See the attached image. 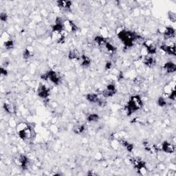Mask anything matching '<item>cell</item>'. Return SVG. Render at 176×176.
Masks as SVG:
<instances>
[{
    "label": "cell",
    "mask_w": 176,
    "mask_h": 176,
    "mask_svg": "<svg viewBox=\"0 0 176 176\" xmlns=\"http://www.w3.org/2000/svg\"><path fill=\"white\" fill-rule=\"evenodd\" d=\"M85 130V127L84 125H80V124H77L73 127L72 130L75 133L81 134L84 132Z\"/></svg>",
    "instance_id": "obj_17"
},
{
    "label": "cell",
    "mask_w": 176,
    "mask_h": 176,
    "mask_svg": "<svg viewBox=\"0 0 176 176\" xmlns=\"http://www.w3.org/2000/svg\"><path fill=\"white\" fill-rule=\"evenodd\" d=\"M169 18V19H170L171 21H172L173 23H175L176 21V14L175 13H174V12L170 11L169 12V14H168Z\"/></svg>",
    "instance_id": "obj_26"
},
{
    "label": "cell",
    "mask_w": 176,
    "mask_h": 176,
    "mask_svg": "<svg viewBox=\"0 0 176 176\" xmlns=\"http://www.w3.org/2000/svg\"><path fill=\"white\" fill-rule=\"evenodd\" d=\"M4 108L5 111L8 112V114H15L16 112L15 106L11 103H5L4 105Z\"/></svg>",
    "instance_id": "obj_15"
},
{
    "label": "cell",
    "mask_w": 176,
    "mask_h": 176,
    "mask_svg": "<svg viewBox=\"0 0 176 176\" xmlns=\"http://www.w3.org/2000/svg\"><path fill=\"white\" fill-rule=\"evenodd\" d=\"M63 29L68 33H74L77 30V27L70 20H65L63 23Z\"/></svg>",
    "instance_id": "obj_4"
},
{
    "label": "cell",
    "mask_w": 176,
    "mask_h": 176,
    "mask_svg": "<svg viewBox=\"0 0 176 176\" xmlns=\"http://www.w3.org/2000/svg\"><path fill=\"white\" fill-rule=\"evenodd\" d=\"M165 69L167 72L173 73L175 72L176 70V65L172 62H167L165 65Z\"/></svg>",
    "instance_id": "obj_14"
},
{
    "label": "cell",
    "mask_w": 176,
    "mask_h": 176,
    "mask_svg": "<svg viewBox=\"0 0 176 176\" xmlns=\"http://www.w3.org/2000/svg\"><path fill=\"white\" fill-rule=\"evenodd\" d=\"M28 127V125L26 123H23V122H21V123H18L16 126V131L18 133L19 132H21V131L24 130L25 129H26Z\"/></svg>",
    "instance_id": "obj_22"
},
{
    "label": "cell",
    "mask_w": 176,
    "mask_h": 176,
    "mask_svg": "<svg viewBox=\"0 0 176 176\" xmlns=\"http://www.w3.org/2000/svg\"><path fill=\"white\" fill-rule=\"evenodd\" d=\"M138 171L139 173L141 174V175H145L147 173V168H146L145 166L140 167V169H138Z\"/></svg>",
    "instance_id": "obj_29"
},
{
    "label": "cell",
    "mask_w": 176,
    "mask_h": 176,
    "mask_svg": "<svg viewBox=\"0 0 176 176\" xmlns=\"http://www.w3.org/2000/svg\"><path fill=\"white\" fill-rule=\"evenodd\" d=\"M158 105H160L161 107H163L166 105V104H167V102H166L165 99L164 98H162V97H160V98H159L158 99Z\"/></svg>",
    "instance_id": "obj_30"
},
{
    "label": "cell",
    "mask_w": 176,
    "mask_h": 176,
    "mask_svg": "<svg viewBox=\"0 0 176 176\" xmlns=\"http://www.w3.org/2000/svg\"><path fill=\"white\" fill-rule=\"evenodd\" d=\"M57 4L58 8L64 10H69L72 6L71 1H58Z\"/></svg>",
    "instance_id": "obj_13"
},
{
    "label": "cell",
    "mask_w": 176,
    "mask_h": 176,
    "mask_svg": "<svg viewBox=\"0 0 176 176\" xmlns=\"http://www.w3.org/2000/svg\"><path fill=\"white\" fill-rule=\"evenodd\" d=\"M68 57L71 60H79L80 58V56L78 50L74 49L70 50L69 54H68Z\"/></svg>",
    "instance_id": "obj_16"
},
{
    "label": "cell",
    "mask_w": 176,
    "mask_h": 176,
    "mask_svg": "<svg viewBox=\"0 0 176 176\" xmlns=\"http://www.w3.org/2000/svg\"><path fill=\"white\" fill-rule=\"evenodd\" d=\"M98 119H99V116L98 115L96 114H92L88 116V120L89 122H96L98 121Z\"/></svg>",
    "instance_id": "obj_23"
},
{
    "label": "cell",
    "mask_w": 176,
    "mask_h": 176,
    "mask_svg": "<svg viewBox=\"0 0 176 176\" xmlns=\"http://www.w3.org/2000/svg\"><path fill=\"white\" fill-rule=\"evenodd\" d=\"M46 32V28H45V26H39V28L37 29V34L38 35H42L43 34H45Z\"/></svg>",
    "instance_id": "obj_27"
},
{
    "label": "cell",
    "mask_w": 176,
    "mask_h": 176,
    "mask_svg": "<svg viewBox=\"0 0 176 176\" xmlns=\"http://www.w3.org/2000/svg\"><path fill=\"white\" fill-rule=\"evenodd\" d=\"M111 63L110 62H109V63H107L106 64V68L107 69H110V68H111Z\"/></svg>",
    "instance_id": "obj_34"
},
{
    "label": "cell",
    "mask_w": 176,
    "mask_h": 176,
    "mask_svg": "<svg viewBox=\"0 0 176 176\" xmlns=\"http://www.w3.org/2000/svg\"><path fill=\"white\" fill-rule=\"evenodd\" d=\"M37 94L39 97H41V98L43 99H46L50 95V90L46 85L43 84H40L39 86L38 90H37Z\"/></svg>",
    "instance_id": "obj_3"
},
{
    "label": "cell",
    "mask_w": 176,
    "mask_h": 176,
    "mask_svg": "<svg viewBox=\"0 0 176 176\" xmlns=\"http://www.w3.org/2000/svg\"><path fill=\"white\" fill-rule=\"evenodd\" d=\"M86 98L87 100H89L90 102H91V103H97V102L99 103L100 101L99 97H98V95L94 93L88 94L87 95Z\"/></svg>",
    "instance_id": "obj_18"
},
{
    "label": "cell",
    "mask_w": 176,
    "mask_h": 176,
    "mask_svg": "<svg viewBox=\"0 0 176 176\" xmlns=\"http://www.w3.org/2000/svg\"><path fill=\"white\" fill-rule=\"evenodd\" d=\"M7 71H6V69H4V68H1V76H6L7 75Z\"/></svg>",
    "instance_id": "obj_33"
},
{
    "label": "cell",
    "mask_w": 176,
    "mask_h": 176,
    "mask_svg": "<svg viewBox=\"0 0 176 176\" xmlns=\"http://www.w3.org/2000/svg\"><path fill=\"white\" fill-rule=\"evenodd\" d=\"M175 29L172 27H165L163 34L166 39H172L175 36Z\"/></svg>",
    "instance_id": "obj_12"
},
{
    "label": "cell",
    "mask_w": 176,
    "mask_h": 176,
    "mask_svg": "<svg viewBox=\"0 0 176 176\" xmlns=\"http://www.w3.org/2000/svg\"><path fill=\"white\" fill-rule=\"evenodd\" d=\"M80 61H81V65L85 67H88L90 65L91 61H90V58L87 56L86 55H83L80 56Z\"/></svg>",
    "instance_id": "obj_21"
},
{
    "label": "cell",
    "mask_w": 176,
    "mask_h": 176,
    "mask_svg": "<svg viewBox=\"0 0 176 176\" xmlns=\"http://www.w3.org/2000/svg\"><path fill=\"white\" fill-rule=\"evenodd\" d=\"M130 160L131 163H132V165L134 166V167L137 169H140V167L145 166V162H144L143 160H142L140 158H139V157H132V158Z\"/></svg>",
    "instance_id": "obj_10"
},
{
    "label": "cell",
    "mask_w": 176,
    "mask_h": 176,
    "mask_svg": "<svg viewBox=\"0 0 176 176\" xmlns=\"http://www.w3.org/2000/svg\"><path fill=\"white\" fill-rule=\"evenodd\" d=\"M47 74H48V80H50V81L52 82L54 84H58L60 81V78L55 72L50 70V71L47 72Z\"/></svg>",
    "instance_id": "obj_11"
},
{
    "label": "cell",
    "mask_w": 176,
    "mask_h": 176,
    "mask_svg": "<svg viewBox=\"0 0 176 176\" xmlns=\"http://www.w3.org/2000/svg\"><path fill=\"white\" fill-rule=\"evenodd\" d=\"M18 134H19L21 139H22L23 140H27L31 138L32 135H33V131H32L31 127L28 126L26 129L21 131V132H19Z\"/></svg>",
    "instance_id": "obj_5"
},
{
    "label": "cell",
    "mask_w": 176,
    "mask_h": 176,
    "mask_svg": "<svg viewBox=\"0 0 176 176\" xmlns=\"http://www.w3.org/2000/svg\"><path fill=\"white\" fill-rule=\"evenodd\" d=\"M100 34H101V37H103V38H107L109 35V32L107 31L106 27H102L101 29H100Z\"/></svg>",
    "instance_id": "obj_25"
},
{
    "label": "cell",
    "mask_w": 176,
    "mask_h": 176,
    "mask_svg": "<svg viewBox=\"0 0 176 176\" xmlns=\"http://www.w3.org/2000/svg\"><path fill=\"white\" fill-rule=\"evenodd\" d=\"M164 93L167 95H170L173 92L175 91V81H171L164 87Z\"/></svg>",
    "instance_id": "obj_9"
},
{
    "label": "cell",
    "mask_w": 176,
    "mask_h": 176,
    "mask_svg": "<svg viewBox=\"0 0 176 176\" xmlns=\"http://www.w3.org/2000/svg\"><path fill=\"white\" fill-rule=\"evenodd\" d=\"M143 63L144 64L148 67L153 66V65L155 64V59H154L152 56L147 55V56H145V58H144Z\"/></svg>",
    "instance_id": "obj_19"
},
{
    "label": "cell",
    "mask_w": 176,
    "mask_h": 176,
    "mask_svg": "<svg viewBox=\"0 0 176 176\" xmlns=\"http://www.w3.org/2000/svg\"><path fill=\"white\" fill-rule=\"evenodd\" d=\"M142 107V100L140 96L138 95L131 97L130 100H129L128 104L126 107V111L127 112V115H131L135 112L141 109Z\"/></svg>",
    "instance_id": "obj_1"
},
{
    "label": "cell",
    "mask_w": 176,
    "mask_h": 176,
    "mask_svg": "<svg viewBox=\"0 0 176 176\" xmlns=\"http://www.w3.org/2000/svg\"><path fill=\"white\" fill-rule=\"evenodd\" d=\"M17 125V124L16 121L14 119H12V120H10V125H11L12 127H16Z\"/></svg>",
    "instance_id": "obj_32"
},
{
    "label": "cell",
    "mask_w": 176,
    "mask_h": 176,
    "mask_svg": "<svg viewBox=\"0 0 176 176\" xmlns=\"http://www.w3.org/2000/svg\"><path fill=\"white\" fill-rule=\"evenodd\" d=\"M161 50H163L166 53L175 56V44L173 45H167L164 44L160 46Z\"/></svg>",
    "instance_id": "obj_8"
},
{
    "label": "cell",
    "mask_w": 176,
    "mask_h": 176,
    "mask_svg": "<svg viewBox=\"0 0 176 176\" xmlns=\"http://www.w3.org/2000/svg\"><path fill=\"white\" fill-rule=\"evenodd\" d=\"M162 149L165 153H173L175 151V145L171 142H165L162 145Z\"/></svg>",
    "instance_id": "obj_7"
},
{
    "label": "cell",
    "mask_w": 176,
    "mask_h": 176,
    "mask_svg": "<svg viewBox=\"0 0 176 176\" xmlns=\"http://www.w3.org/2000/svg\"><path fill=\"white\" fill-rule=\"evenodd\" d=\"M0 19H1V21L6 22L8 19V15L6 13H1V15H0Z\"/></svg>",
    "instance_id": "obj_31"
},
{
    "label": "cell",
    "mask_w": 176,
    "mask_h": 176,
    "mask_svg": "<svg viewBox=\"0 0 176 176\" xmlns=\"http://www.w3.org/2000/svg\"><path fill=\"white\" fill-rule=\"evenodd\" d=\"M120 142L117 140H113L111 142V146L114 149H118L119 147H120Z\"/></svg>",
    "instance_id": "obj_28"
},
{
    "label": "cell",
    "mask_w": 176,
    "mask_h": 176,
    "mask_svg": "<svg viewBox=\"0 0 176 176\" xmlns=\"http://www.w3.org/2000/svg\"><path fill=\"white\" fill-rule=\"evenodd\" d=\"M116 92V89L114 84H110L107 85L106 90H104L103 95L104 97H111L114 95Z\"/></svg>",
    "instance_id": "obj_6"
},
{
    "label": "cell",
    "mask_w": 176,
    "mask_h": 176,
    "mask_svg": "<svg viewBox=\"0 0 176 176\" xmlns=\"http://www.w3.org/2000/svg\"><path fill=\"white\" fill-rule=\"evenodd\" d=\"M4 46L6 49L8 50L11 49V48H13V46H14V42H13V40L11 39L8 40V41H5L4 42Z\"/></svg>",
    "instance_id": "obj_24"
},
{
    "label": "cell",
    "mask_w": 176,
    "mask_h": 176,
    "mask_svg": "<svg viewBox=\"0 0 176 176\" xmlns=\"http://www.w3.org/2000/svg\"><path fill=\"white\" fill-rule=\"evenodd\" d=\"M95 42L96 43V44L98 45L99 47H104L105 46V44L107 43L106 39L103 38L101 36H97L94 39Z\"/></svg>",
    "instance_id": "obj_20"
},
{
    "label": "cell",
    "mask_w": 176,
    "mask_h": 176,
    "mask_svg": "<svg viewBox=\"0 0 176 176\" xmlns=\"http://www.w3.org/2000/svg\"><path fill=\"white\" fill-rule=\"evenodd\" d=\"M14 162L17 165L21 166L23 169H26L28 167V159L24 155H19L14 158Z\"/></svg>",
    "instance_id": "obj_2"
}]
</instances>
